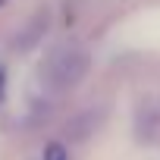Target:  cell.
<instances>
[{
    "label": "cell",
    "instance_id": "1",
    "mask_svg": "<svg viewBox=\"0 0 160 160\" xmlns=\"http://www.w3.org/2000/svg\"><path fill=\"white\" fill-rule=\"evenodd\" d=\"M88 72V53L78 47H66L47 60V82L53 88H72Z\"/></svg>",
    "mask_w": 160,
    "mask_h": 160
},
{
    "label": "cell",
    "instance_id": "2",
    "mask_svg": "<svg viewBox=\"0 0 160 160\" xmlns=\"http://www.w3.org/2000/svg\"><path fill=\"white\" fill-rule=\"evenodd\" d=\"M44 160H66V148L63 144H47L44 148Z\"/></svg>",
    "mask_w": 160,
    "mask_h": 160
},
{
    "label": "cell",
    "instance_id": "3",
    "mask_svg": "<svg viewBox=\"0 0 160 160\" xmlns=\"http://www.w3.org/2000/svg\"><path fill=\"white\" fill-rule=\"evenodd\" d=\"M0 101H3V69H0Z\"/></svg>",
    "mask_w": 160,
    "mask_h": 160
}]
</instances>
